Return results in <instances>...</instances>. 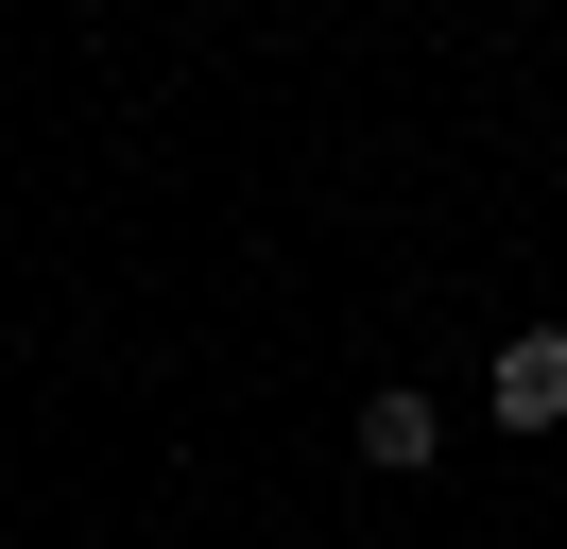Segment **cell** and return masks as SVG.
Masks as SVG:
<instances>
[{"instance_id": "obj_1", "label": "cell", "mask_w": 567, "mask_h": 549, "mask_svg": "<svg viewBox=\"0 0 567 549\" xmlns=\"http://www.w3.org/2000/svg\"><path fill=\"white\" fill-rule=\"evenodd\" d=\"M482 412H498V429H567V327H516V343H498Z\"/></svg>"}, {"instance_id": "obj_2", "label": "cell", "mask_w": 567, "mask_h": 549, "mask_svg": "<svg viewBox=\"0 0 567 549\" xmlns=\"http://www.w3.org/2000/svg\"><path fill=\"white\" fill-rule=\"evenodd\" d=\"M430 446H447V395H413V377H395V395H361V464H395V480H413Z\"/></svg>"}]
</instances>
